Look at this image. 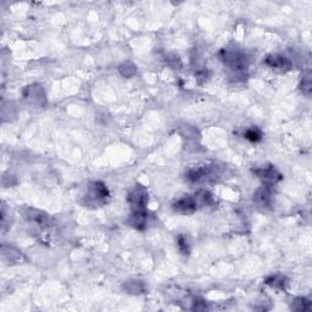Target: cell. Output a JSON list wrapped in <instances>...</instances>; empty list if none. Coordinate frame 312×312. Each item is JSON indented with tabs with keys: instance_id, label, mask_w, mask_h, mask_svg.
<instances>
[{
	"instance_id": "ffe728a7",
	"label": "cell",
	"mask_w": 312,
	"mask_h": 312,
	"mask_svg": "<svg viewBox=\"0 0 312 312\" xmlns=\"http://www.w3.org/2000/svg\"><path fill=\"white\" fill-rule=\"evenodd\" d=\"M7 250H9V254H7L6 251H2V255H4V257H7L9 259L10 262H16V261H20L21 260V252L19 251V250L14 249V248L11 247H6Z\"/></svg>"
},
{
	"instance_id": "7a4b0ae2",
	"label": "cell",
	"mask_w": 312,
	"mask_h": 312,
	"mask_svg": "<svg viewBox=\"0 0 312 312\" xmlns=\"http://www.w3.org/2000/svg\"><path fill=\"white\" fill-rule=\"evenodd\" d=\"M110 198V190L103 182H93L88 187V193L85 195L89 205H103Z\"/></svg>"
},
{
	"instance_id": "6da1fadb",
	"label": "cell",
	"mask_w": 312,
	"mask_h": 312,
	"mask_svg": "<svg viewBox=\"0 0 312 312\" xmlns=\"http://www.w3.org/2000/svg\"><path fill=\"white\" fill-rule=\"evenodd\" d=\"M220 59L227 68L228 76L233 82L247 80L249 59L242 50L235 48H225L220 51Z\"/></svg>"
},
{
	"instance_id": "2e32d148",
	"label": "cell",
	"mask_w": 312,
	"mask_h": 312,
	"mask_svg": "<svg viewBox=\"0 0 312 312\" xmlns=\"http://www.w3.org/2000/svg\"><path fill=\"white\" fill-rule=\"evenodd\" d=\"M244 138L251 143H259L262 139V132L257 127H251L244 132Z\"/></svg>"
},
{
	"instance_id": "ba28073f",
	"label": "cell",
	"mask_w": 312,
	"mask_h": 312,
	"mask_svg": "<svg viewBox=\"0 0 312 312\" xmlns=\"http://www.w3.org/2000/svg\"><path fill=\"white\" fill-rule=\"evenodd\" d=\"M265 63H266L269 67H271L272 70L277 71V72H288L291 68V61L288 58L283 55H279V54H270L265 59Z\"/></svg>"
},
{
	"instance_id": "44dd1931",
	"label": "cell",
	"mask_w": 312,
	"mask_h": 312,
	"mask_svg": "<svg viewBox=\"0 0 312 312\" xmlns=\"http://www.w3.org/2000/svg\"><path fill=\"white\" fill-rule=\"evenodd\" d=\"M166 61L172 68H178L179 66H181V60H179V58L176 54H171V55L167 56Z\"/></svg>"
},
{
	"instance_id": "ac0fdd59",
	"label": "cell",
	"mask_w": 312,
	"mask_h": 312,
	"mask_svg": "<svg viewBox=\"0 0 312 312\" xmlns=\"http://www.w3.org/2000/svg\"><path fill=\"white\" fill-rule=\"evenodd\" d=\"M177 245H178V249L182 252V255H189V252H190V245H189L188 239L184 235H178V238H177Z\"/></svg>"
},
{
	"instance_id": "3957f363",
	"label": "cell",
	"mask_w": 312,
	"mask_h": 312,
	"mask_svg": "<svg viewBox=\"0 0 312 312\" xmlns=\"http://www.w3.org/2000/svg\"><path fill=\"white\" fill-rule=\"evenodd\" d=\"M128 204L131 205L132 211H141L146 210V205L149 201L148 190L142 184H136L128 194Z\"/></svg>"
},
{
	"instance_id": "d6986e66",
	"label": "cell",
	"mask_w": 312,
	"mask_h": 312,
	"mask_svg": "<svg viewBox=\"0 0 312 312\" xmlns=\"http://www.w3.org/2000/svg\"><path fill=\"white\" fill-rule=\"evenodd\" d=\"M300 89L303 92V94H305L306 97H310L311 90H312V84H311V75L308 73L306 76H304L303 80H301Z\"/></svg>"
},
{
	"instance_id": "277c9868",
	"label": "cell",
	"mask_w": 312,
	"mask_h": 312,
	"mask_svg": "<svg viewBox=\"0 0 312 312\" xmlns=\"http://www.w3.org/2000/svg\"><path fill=\"white\" fill-rule=\"evenodd\" d=\"M218 176L216 166H200L189 169L186 173V178L191 183H199L203 181H212Z\"/></svg>"
},
{
	"instance_id": "5b68a950",
	"label": "cell",
	"mask_w": 312,
	"mask_h": 312,
	"mask_svg": "<svg viewBox=\"0 0 312 312\" xmlns=\"http://www.w3.org/2000/svg\"><path fill=\"white\" fill-rule=\"evenodd\" d=\"M23 213V218L29 223H34L36 226L41 228H49L53 223V220H51L50 216L48 215L44 211L38 210V208H27L22 211Z\"/></svg>"
},
{
	"instance_id": "8fae6325",
	"label": "cell",
	"mask_w": 312,
	"mask_h": 312,
	"mask_svg": "<svg viewBox=\"0 0 312 312\" xmlns=\"http://www.w3.org/2000/svg\"><path fill=\"white\" fill-rule=\"evenodd\" d=\"M24 98L31 104L41 105L42 102L45 100V94L41 85H31V87H27L26 92H24Z\"/></svg>"
},
{
	"instance_id": "7402d4cb",
	"label": "cell",
	"mask_w": 312,
	"mask_h": 312,
	"mask_svg": "<svg viewBox=\"0 0 312 312\" xmlns=\"http://www.w3.org/2000/svg\"><path fill=\"white\" fill-rule=\"evenodd\" d=\"M191 309L195 311H205L208 310V303L205 300H203V299H195Z\"/></svg>"
},
{
	"instance_id": "9a60e30c",
	"label": "cell",
	"mask_w": 312,
	"mask_h": 312,
	"mask_svg": "<svg viewBox=\"0 0 312 312\" xmlns=\"http://www.w3.org/2000/svg\"><path fill=\"white\" fill-rule=\"evenodd\" d=\"M195 198H196V200H199L198 204L200 203L201 205H206V206L215 205V198H213L212 194H211L210 191H208V190L198 191V194L195 195Z\"/></svg>"
},
{
	"instance_id": "5bb4252c",
	"label": "cell",
	"mask_w": 312,
	"mask_h": 312,
	"mask_svg": "<svg viewBox=\"0 0 312 312\" xmlns=\"http://www.w3.org/2000/svg\"><path fill=\"white\" fill-rule=\"evenodd\" d=\"M124 291L128 294L138 295L144 291V286L142 282L138 281H128L124 284Z\"/></svg>"
},
{
	"instance_id": "30bf717a",
	"label": "cell",
	"mask_w": 312,
	"mask_h": 312,
	"mask_svg": "<svg viewBox=\"0 0 312 312\" xmlns=\"http://www.w3.org/2000/svg\"><path fill=\"white\" fill-rule=\"evenodd\" d=\"M148 211H132L131 217H129V225L138 230H143L146 228V222H148Z\"/></svg>"
},
{
	"instance_id": "4fadbf2b",
	"label": "cell",
	"mask_w": 312,
	"mask_h": 312,
	"mask_svg": "<svg viewBox=\"0 0 312 312\" xmlns=\"http://www.w3.org/2000/svg\"><path fill=\"white\" fill-rule=\"evenodd\" d=\"M291 310L294 311H310L311 310V300H309L308 298H303V296H299L295 298L291 303Z\"/></svg>"
},
{
	"instance_id": "9c48e42d",
	"label": "cell",
	"mask_w": 312,
	"mask_h": 312,
	"mask_svg": "<svg viewBox=\"0 0 312 312\" xmlns=\"http://www.w3.org/2000/svg\"><path fill=\"white\" fill-rule=\"evenodd\" d=\"M273 200V190H272V186H262L256 190L254 195V201L259 206L262 208H267L272 204Z\"/></svg>"
},
{
	"instance_id": "8992f818",
	"label": "cell",
	"mask_w": 312,
	"mask_h": 312,
	"mask_svg": "<svg viewBox=\"0 0 312 312\" xmlns=\"http://www.w3.org/2000/svg\"><path fill=\"white\" fill-rule=\"evenodd\" d=\"M252 172H254L255 176H256L257 178L261 179V181L264 182V184H266V186H273V184H276L277 182H279L283 178V176L277 171V168L273 165H267V166L265 167H259V168L252 169Z\"/></svg>"
},
{
	"instance_id": "7c38bea8",
	"label": "cell",
	"mask_w": 312,
	"mask_h": 312,
	"mask_svg": "<svg viewBox=\"0 0 312 312\" xmlns=\"http://www.w3.org/2000/svg\"><path fill=\"white\" fill-rule=\"evenodd\" d=\"M265 283L269 287H271V288L278 289V291H286L288 281H287L286 276H283V274L281 273H276L267 277V278L265 279Z\"/></svg>"
},
{
	"instance_id": "e0dca14e",
	"label": "cell",
	"mask_w": 312,
	"mask_h": 312,
	"mask_svg": "<svg viewBox=\"0 0 312 312\" xmlns=\"http://www.w3.org/2000/svg\"><path fill=\"white\" fill-rule=\"evenodd\" d=\"M119 71L126 78H131L137 75V67L132 62H124L119 67Z\"/></svg>"
},
{
	"instance_id": "52a82bcc",
	"label": "cell",
	"mask_w": 312,
	"mask_h": 312,
	"mask_svg": "<svg viewBox=\"0 0 312 312\" xmlns=\"http://www.w3.org/2000/svg\"><path fill=\"white\" fill-rule=\"evenodd\" d=\"M198 205L199 204L195 196L184 195L177 201H174L172 208H173V211L182 213V215H191L198 210Z\"/></svg>"
}]
</instances>
